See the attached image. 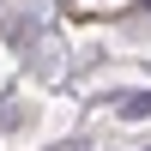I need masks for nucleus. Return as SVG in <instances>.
Listing matches in <instances>:
<instances>
[{
	"mask_svg": "<svg viewBox=\"0 0 151 151\" xmlns=\"http://www.w3.org/2000/svg\"><path fill=\"white\" fill-rule=\"evenodd\" d=\"M115 121H127V127L151 121V85H145V91H127V97H115Z\"/></svg>",
	"mask_w": 151,
	"mask_h": 151,
	"instance_id": "nucleus-1",
	"label": "nucleus"
},
{
	"mask_svg": "<svg viewBox=\"0 0 151 151\" xmlns=\"http://www.w3.org/2000/svg\"><path fill=\"white\" fill-rule=\"evenodd\" d=\"M139 12H151V0H139Z\"/></svg>",
	"mask_w": 151,
	"mask_h": 151,
	"instance_id": "nucleus-2",
	"label": "nucleus"
}]
</instances>
